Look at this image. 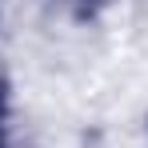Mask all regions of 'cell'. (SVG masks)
I'll return each instance as SVG.
<instances>
[{
    "instance_id": "cell-1",
    "label": "cell",
    "mask_w": 148,
    "mask_h": 148,
    "mask_svg": "<svg viewBox=\"0 0 148 148\" xmlns=\"http://www.w3.org/2000/svg\"><path fill=\"white\" fill-rule=\"evenodd\" d=\"M0 8H4V0H0Z\"/></svg>"
}]
</instances>
